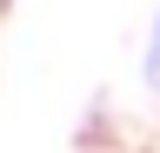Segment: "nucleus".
Returning a JSON list of instances; mask_svg holds the SVG:
<instances>
[{
    "mask_svg": "<svg viewBox=\"0 0 160 153\" xmlns=\"http://www.w3.org/2000/svg\"><path fill=\"white\" fill-rule=\"evenodd\" d=\"M140 73L160 87V13H153V33H147V67H140Z\"/></svg>",
    "mask_w": 160,
    "mask_h": 153,
    "instance_id": "obj_1",
    "label": "nucleus"
}]
</instances>
